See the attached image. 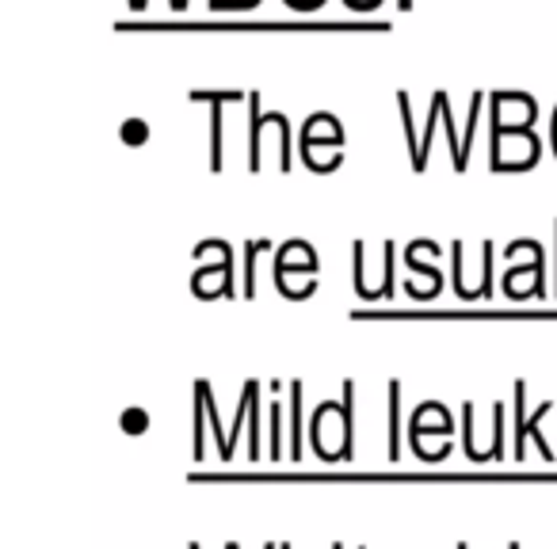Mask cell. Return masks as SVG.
<instances>
[{
  "instance_id": "1",
  "label": "cell",
  "mask_w": 557,
  "mask_h": 549,
  "mask_svg": "<svg viewBox=\"0 0 557 549\" xmlns=\"http://www.w3.org/2000/svg\"><path fill=\"white\" fill-rule=\"evenodd\" d=\"M341 146H344V123L333 111H313L302 123V130H298V153H302V161L310 164L313 172L341 169V161H344Z\"/></svg>"
},
{
  "instance_id": "2",
  "label": "cell",
  "mask_w": 557,
  "mask_h": 549,
  "mask_svg": "<svg viewBox=\"0 0 557 549\" xmlns=\"http://www.w3.org/2000/svg\"><path fill=\"white\" fill-rule=\"evenodd\" d=\"M493 134V172H527L539 164L542 141L534 134V126H488Z\"/></svg>"
},
{
  "instance_id": "3",
  "label": "cell",
  "mask_w": 557,
  "mask_h": 549,
  "mask_svg": "<svg viewBox=\"0 0 557 549\" xmlns=\"http://www.w3.org/2000/svg\"><path fill=\"white\" fill-rule=\"evenodd\" d=\"M263 130H275L278 138V169H290L295 157H290V123L283 111H263L260 108V92H248V169H260V153H263Z\"/></svg>"
},
{
  "instance_id": "4",
  "label": "cell",
  "mask_w": 557,
  "mask_h": 549,
  "mask_svg": "<svg viewBox=\"0 0 557 549\" xmlns=\"http://www.w3.org/2000/svg\"><path fill=\"white\" fill-rule=\"evenodd\" d=\"M539 123V100L531 92L500 88L488 92V126H534Z\"/></svg>"
},
{
  "instance_id": "5",
  "label": "cell",
  "mask_w": 557,
  "mask_h": 549,
  "mask_svg": "<svg viewBox=\"0 0 557 549\" xmlns=\"http://www.w3.org/2000/svg\"><path fill=\"white\" fill-rule=\"evenodd\" d=\"M218 263H202L191 275V290L199 298H230L237 295V283H233V248L230 240L218 237Z\"/></svg>"
},
{
  "instance_id": "6",
  "label": "cell",
  "mask_w": 557,
  "mask_h": 549,
  "mask_svg": "<svg viewBox=\"0 0 557 549\" xmlns=\"http://www.w3.org/2000/svg\"><path fill=\"white\" fill-rule=\"evenodd\" d=\"M546 416H549V401H542L539 409H534L531 416H527V382L519 378L516 382V427H511V432H516V442H511V447H516V458H523L527 435H534V439H539L542 458H554V447H549V442L542 439V427H539Z\"/></svg>"
},
{
  "instance_id": "7",
  "label": "cell",
  "mask_w": 557,
  "mask_h": 549,
  "mask_svg": "<svg viewBox=\"0 0 557 549\" xmlns=\"http://www.w3.org/2000/svg\"><path fill=\"white\" fill-rule=\"evenodd\" d=\"M191 100L199 103H210V169H222L225 164V134H222V111L230 108V103H245L248 92H207V88H199V92H191Z\"/></svg>"
},
{
  "instance_id": "8",
  "label": "cell",
  "mask_w": 557,
  "mask_h": 549,
  "mask_svg": "<svg viewBox=\"0 0 557 549\" xmlns=\"http://www.w3.org/2000/svg\"><path fill=\"white\" fill-rule=\"evenodd\" d=\"M542 267H546V255H542V245H534V255L527 267H508L504 271V290L508 298H527V295H546V283H542Z\"/></svg>"
},
{
  "instance_id": "9",
  "label": "cell",
  "mask_w": 557,
  "mask_h": 549,
  "mask_svg": "<svg viewBox=\"0 0 557 549\" xmlns=\"http://www.w3.org/2000/svg\"><path fill=\"white\" fill-rule=\"evenodd\" d=\"M447 103H450L447 88H435L432 103H428V126H424V134H420V153L412 157V169H417V172L428 169V153H432V134H435V126L443 123V108H447Z\"/></svg>"
},
{
  "instance_id": "10",
  "label": "cell",
  "mask_w": 557,
  "mask_h": 549,
  "mask_svg": "<svg viewBox=\"0 0 557 549\" xmlns=\"http://www.w3.org/2000/svg\"><path fill=\"white\" fill-rule=\"evenodd\" d=\"M428 432H450V412L440 401H424L412 412V447H420Z\"/></svg>"
},
{
  "instance_id": "11",
  "label": "cell",
  "mask_w": 557,
  "mask_h": 549,
  "mask_svg": "<svg viewBox=\"0 0 557 549\" xmlns=\"http://www.w3.org/2000/svg\"><path fill=\"white\" fill-rule=\"evenodd\" d=\"M302 378L290 382V458H302V442H306V424H302Z\"/></svg>"
},
{
  "instance_id": "12",
  "label": "cell",
  "mask_w": 557,
  "mask_h": 549,
  "mask_svg": "<svg viewBox=\"0 0 557 549\" xmlns=\"http://www.w3.org/2000/svg\"><path fill=\"white\" fill-rule=\"evenodd\" d=\"M401 454V382H389V462Z\"/></svg>"
},
{
  "instance_id": "13",
  "label": "cell",
  "mask_w": 557,
  "mask_h": 549,
  "mask_svg": "<svg viewBox=\"0 0 557 549\" xmlns=\"http://www.w3.org/2000/svg\"><path fill=\"white\" fill-rule=\"evenodd\" d=\"M271 240H248L245 245V298L256 295V260H260V252H268Z\"/></svg>"
},
{
  "instance_id": "14",
  "label": "cell",
  "mask_w": 557,
  "mask_h": 549,
  "mask_svg": "<svg viewBox=\"0 0 557 549\" xmlns=\"http://www.w3.org/2000/svg\"><path fill=\"white\" fill-rule=\"evenodd\" d=\"M397 108H401L405 134H409V153L417 157V149H420V134H417V123H412V96L405 92V88H397Z\"/></svg>"
},
{
  "instance_id": "15",
  "label": "cell",
  "mask_w": 557,
  "mask_h": 549,
  "mask_svg": "<svg viewBox=\"0 0 557 549\" xmlns=\"http://www.w3.org/2000/svg\"><path fill=\"white\" fill-rule=\"evenodd\" d=\"M268 416H271V458H278L283 454V409H278V397L271 401V409H268Z\"/></svg>"
},
{
  "instance_id": "16",
  "label": "cell",
  "mask_w": 557,
  "mask_h": 549,
  "mask_svg": "<svg viewBox=\"0 0 557 549\" xmlns=\"http://www.w3.org/2000/svg\"><path fill=\"white\" fill-rule=\"evenodd\" d=\"M119 424H123V432L138 435V432H146V427H149V412L146 409H123Z\"/></svg>"
},
{
  "instance_id": "17",
  "label": "cell",
  "mask_w": 557,
  "mask_h": 549,
  "mask_svg": "<svg viewBox=\"0 0 557 549\" xmlns=\"http://www.w3.org/2000/svg\"><path fill=\"white\" fill-rule=\"evenodd\" d=\"M123 138L126 141H141V138H146V123H141V118H131V123L123 126Z\"/></svg>"
},
{
  "instance_id": "18",
  "label": "cell",
  "mask_w": 557,
  "mask_h": 549,
  "mask_svg": "<svg viewBox=\"0 0 557 549\" xmlns=\"http://www.w3.org/2000/svg\"><path fill=\"white\" fill-rule=\"evenodd\" d=\"M146 4H149V0H131V9H134V12H141Z\"/></svg>"
},
{
  "instance_id": "19",
  "label": "cell",
  "mask_w": 557,
  "mask_h": 549,
  "mask_svg": "<svg viewBox=\"0 0 557 549\" xmlns=\"http://www.w3.org/2000/svg\"><path fill=\"white\" fill-rule=\"evenodd\" d=\"M379 4H382V0H367V12H374Z\"/></svg>"
},
{
  "instance_id": "20",
  "label": "cell",
  "mask_w": 557,
  "mask_h": 549,
  "mask_svg": "<svg viewBox=\"0 0 557 549\" xmlns=\"http://www.w3.org/2000/svg\"><path fill=\"white\" fill-rule=\"evenodd\" d=\"M508 549H523V546H519V541H508Z\"/></svg>"
},
{
  "instance_id": "21",
  "label": "cell",
  "mask_w": 557,
  "mask_h": 549,
  "mask_svg": "<svg viewBox=\"0 0 557 549\" xmlns=\"http://www.w3.org/2000/svg\"><path fill=\"white\" fill-rule=\"evenodd\" d=\"M458 549H470V546H466V541H458Z\"/></svg>"
},
{
  "instance_id": "22",
  "label": "cell",
  "mask_w": 557,
  "mask_h": 549,
  "mask_svg": "<svg viewBox=\"0 0 557 549\" xmlns=\"http://www.w3.org/2000/svg\"><path fill=\"white\" fill-rule=\"evenodd\" d=\"M187 549H199V546H195V541H191V546H187Z\"/></svg>"
},
{
  "instance_id": "23",
  "label": "cell",
  "mask_w": 557,
  "mask_h": 549,
  "mask_svg": "<svg viewBox=\"0 0 557 549\" xmlns=\"http://www.w3.org/2000/svg\"><path fill=\"white\" fill-rule=\"evenodd\" d=\"M554 229H557V222H554ZM554 295H557V287H554Z\"/></svg>"
}]
</instances>
